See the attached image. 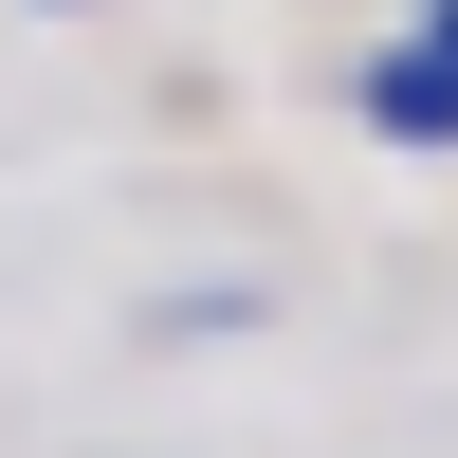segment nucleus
I'll return each mask as SVG.
<instances>
[{
	"label": "nucleus",
	"instance_id": "nucleus-2",
	"mask_svg": "<svg viewBox=\"0 0 458 458\" xmlns=\"http://www.w3.org/2000/svg\"><path fill=\"white\" fill-rule=\"evenodd\" d=\"M422 55H458V0H422Z\"/></svg>",
	"mask_w": 458,
	"mask_h": 458
},
{
	"label": "nucleus",
	"instance_id": "nucleus-1",
	"mask_svg": "<svg viewBox=\"0 0 458 458\" xmlns=\"http://www.w3.org/2000/svg\"><path fill=\"white\" fill-rule=\"evenodd\" d=\"M367 129H386V147H458V55H422V37L367 55Z\"/></svg>",
	"mask_w": 458,
	"mask_h": 458
}]
</instances>
